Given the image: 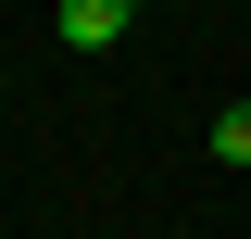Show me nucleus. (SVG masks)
<instances>
[{"instance_id": "obj_2", "label": "nucleus", "mask_w": 251, "mask_h": 239, "mask_svg": "<svg viewBox=\"0 0 251 239\" xmlns=\"http://www.w3.org/2000/svg\"><path fill=\"white\" fill-rule=\"evenodd\" d=\"M214 164H251V101H239V114H214Z\"/></svg>"}, {"instance_id": "obj_3", "label": "nucleus", "mask_w": 251, "mask_h": 239, "mask_svg": "<svg viewBox=\"0 0 251 239\" xmlns=\"http://www.w3.org/2000/svg\"><path fill=\"white\" fill-rule=\"evenodd\" d=\"M126 13H151V0H126Z\"/></svg>"}, {"instance_id": "obj_1", "label": "nucleus", "mask_w": 251, "mask_h": 239, "mask_svg": "<svg viewBox=\"0 0 251 239\" xmlns=\"http://www.w3.org/2000/svg\"><path fill=\"white\" fill-rule=\"evenodd\" d=\"M63 38H75V51H113L126 38V0H63Z\"/></svg>"}]
</instances>
